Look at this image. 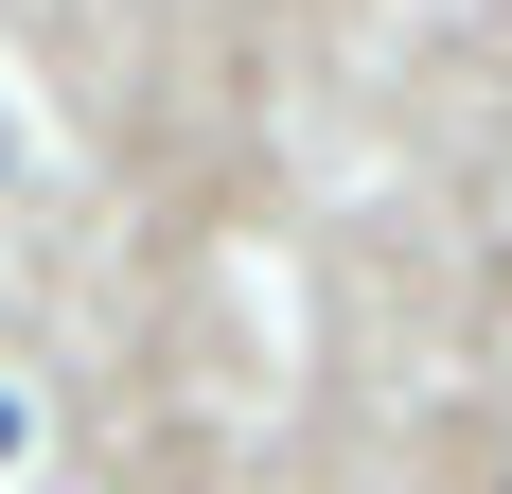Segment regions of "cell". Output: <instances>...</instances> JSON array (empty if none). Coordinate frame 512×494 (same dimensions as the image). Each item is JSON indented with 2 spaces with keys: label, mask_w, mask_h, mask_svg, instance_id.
<instances>
[{
  "label": "cell",
  "mask_w": 512,
  "mask_h": 494,
  "mask_svg": "<svg viewBox=\"0 0 512 494\" xmlns=\"http://www.w3.org/2000/svg\"><path fill=\"white\" fill-rule=\"evenodd\" d=\"M18 477H36V406L0 389V494H18Z\"/></svg>",
  "instance_id": "obj_1"
}]
</instances>
